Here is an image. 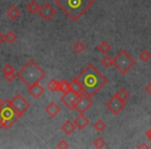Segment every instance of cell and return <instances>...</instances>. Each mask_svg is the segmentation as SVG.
Returning a JSON list of instances; mask_svg holds the SVG:
<instances>
[{
  "instance_id": "1",
  "label": "cell",
  "mask_w": 151,
  "mask_h": 149,
  "mask_svg": "<svg viewBox=\"0 0 151 149\" xmlns=\"http://www.w3.org/2000/svg\"><path fill=\"white\" fill-rule=\"evenodd\" d=\"M75 80L81 85L83 92L90 97L96 95L108 82L107 78L93 64L87 65Z\"/></svg>"
},
{
  "instance_id": "2",
  "label": "cell",
  "mask_w": 151,
  "mask_h": 149,
  "mask_svg": "<svg viewBox=\"0 0 151 149\" xmlns=\"http://www.w3.org/2000/svg\"><path fill=\"white\" fill-rule=\"evenodd\" d=\"M55 3L71 21L76 22L94 4V0H55Z\"/></svg>"
},
{
  "instance_id": "3",
  "label": "cell",
  "mask_w": 151,
  "mask_h": 149,
  "mask_svg": "<svg viewBox=\"0 0 151 149\" xmlns=\"http://www.w3.org/2000/svg\"><path fill=\"white\" fill-rule=\"evenodd\" d=\"M17 77L27 87L40 83L46 77V71L40 68L32 59H30L17 73Z\"/></svg>"
},
{
  "instance_id": "4",
  "label": "cell",
  "mask_w": 151,
  "mask_h": 149,
  "mask_svg": "<svg viewBox=\"0 0 151 149\" xmlns=\"http://www.w3.org/2000/svg\"><path fill=\"white\" fill-rule=\"evenodd\" d=\"M134 64H136V60L124 50H122L113 59V65L122 75H125L126 73H128L134 67Z\"/></svg>"
},
{
  "instance_id": "5",
  "label": "cell",
  "mask_w": 151,
  "mask_h": 149,
  "mask_svg": "<svg viewBox=\"0 0 151 149\" xmlns=\"http://www.w3.org/2000/svg\"><path fill=\"white\" fill-rule=\"evenodd\" d=\"M21 116L18 114V112L14 109V107L9 103V99H5L2 107L0 108V118L4 121L5 128H9L13 124L17 122V120Z\"/></svg>"
},
{
  "instance_id": "6",
  "label": "cell",
  "mask_w": 151,
  "mask_h": 149,
  "mask_svg": "<svg viewBox=\"0 0 151 149\" xmlns=\"http://www.w3.org/2000/svg\"><path fill=\"white\" fill-rule=\"evenodd\" d=\"M9 103H11V105L13 106L14 109L18 112V114L20 116L23 115L30 107V104L21 94H19V93L16 94L12 99H9Z\"/></svg>"
},
{
  "instance_id": "7",
  "label": "cell",
  "mask_w": 151,
  "mask_h": 149,
  "mask_svg": "<svg viewBox=\"0 0 151 149\" xmlns=\"http://www.w3.org/2000/svg\"><path fill=\"white\" fill-rule=\"evenodd\" d=\"M81 93L77 92V91L70 90L66 93H63V95L61 96L60 99L69 110H75L76 105H77V103H78L81 97Z\"/></svg>"
},
{
  "instance_id": "8",
  "label": "cell",
  "mask_w": 151,
  "mask_h": 149,
  "mask_svg": "<svg viewBox=\"0 0 151 149\" xmlns=\"http://www.w3.org/2000/svg\"><path fill=\"white\" fill-rule=\"evenodd\" d=\"M106 107H107L114 115H118V114L121 113L122 110L125 108V101H121L119 97L114 95V96H112L111 99L106 103Z\"/></svg>"
},
{
  "instance_id": "9",
  "label": "cell",
  "mask_w": 151,
  "mask_h": 149,
  "mask_svg": "<svg viewBox=\"0 0 151 149\" xmlns=\"http://www.w3.org/2000/svg\"><path fill=\"white\" fill-rule=\"evenodd\" d=\"M93 105L92 99H91L90 96H88L87 94H85L84 92L81 93V97L79 99V101L77 103L75 107V110L79 112L80 114H84L86 111H88L91 108V106Z\"/></svg>"
},
{
  "instance_id": "10",
  "label": "cell",
  "mask_w": 151,
  "mask_h": 149,
  "mask_svg": "<svg viewBox=\"0 0 151 149\" xmlns=\"http://www.w3.org/2000/svg\"><path fill=\"white\" fill-rule=\"evenodd\" d=\"M38 14H40V18H42V20L45 21H49L51 20L54 15L56 14V9L53 5H51L49 2H45L42 6H40L38 9Z\"/></svg>"
},
{
  "instance_id": "11",
  "label": "cell",
  "mask_w": 151,
  "mask_h": 149,
  "mask_svg": "<svg viewBox=\"0 0 151 149\" xmlns=\"http://www.w3.org/2000/svg\"><path fill=\"white\" fill-rule=\"evenodd\" d=\"M28 92L33 99H40L42 95V93L45 92V89L42 88V85H40V83H36V84L28 87Z\"/></svg>"
},
{
  "instance_id": "12",
  "label": "cell",
  "mask_w": 151,
  "mask_h": 149,
  "mask_svg": "<svg viewBox=\"0 0 151 149\" xmlns=\"http://www.w3.org/2000/svg\"><path fill=\"white\" fill-rule=\"evenodd\" d=\"M45 112H46L50 117L54 118V117H56L59 113H60V108H59V106L57 105L55 101H52V103L49 104V105L46 107Z\"/></svg>"
},
{
  "instance_id": "13",
  "label": "cell",
  "mask_w": 151,
  "mask_h": 149,
  "mask_svg": "<svg viewBox=\"0 0 151 149\" xmlns=\"http://www.w3.org/2000/svg\"><path fill=\"white\" fill-rule=\"evenodd\" d=\"M73 123L77 126V128H79V130H84L85 127H87V125H89V119L87 117H85L84 114H80V115L75 119Z\"/></svg>"
},
{
  "instance_id": "14",
  "label": "cell",
  "mask_w": 151,
  "mask_h": 149,
  "mask_svg": "<svg viewBox=\"0 0 151 149\" xmlns=\"http://www.w3.org/2000/svg\"><path fill=\"white\" fill-rule=\"evenodd\" d=\"M76 128H77V126H76L75 123H73V121H70V120L65 121L64 123L62 124V126H61V130H62L65 135H67V136L73 134L76 130Z\"/></svg>"
},
{
  "instance_id": "15",
  "label": "cell",
  "mask_w": 151,
  "mask_h": 149,
  "mask_svg": "<svg viewBox=\"0 0 151 149\" xmlns=\"http://www.w3.org/2000/svg\"><path fill=\"white\" fill-rule=\"evenodd\" d=\"M20 15H21V12H20V9H18L17 6H15V5H13V6H11L9 9L6 11V16L9 18L11 20H16L18 19V18L20 17Z\"/></svg>"
},
{
  "instance_id": "16",
  "label": "cell",
  "mask_w": 151,
  "mask_h": 149,
  "mask_svg": "<svg viewBox=\"0 0 151 149\" xmlns=\"http://www.w3.org/2000/svg\"><path fill=\"white\" fill-rule=\"evenodd\" d=\"M73 52L77 53V54H81V53H83L86 50V46H85V44L83 42L78 40V42H76L75 44H73Z\"/></svg>"
},
{
  "instance_id": "17",
  "label": "cell",
  "mask_w": 151,
  "mask_h": 149,
  "mask_svg": "<svg viewBox=\"0 0 151 149\" xmlns=\"http://www.w3.org/2000/svg\"><path fill=\"white\" fill-rule=\"evenodd\" d=\"M97 50H99L101 54L106 55V54H108L110 51H111V46H110V45L108 44L106 40H103V42H101V44L97 46Z\"/></svg>"
},
{
  "instance_id": "18",
  "label": "cell",
  "mask_w": 151,
  "mask_h": 149,
  "mask_svg": "<svg viewBox=\"0 0 151 149\" xmlns=\"http://www.w3.org/2000/svg\"><path fill=\"white\" fill-rule=\"evenodd\" d=\"M59 86H60V81L57 80H51L50 82L47 84V87H48L49 90H51L52 92H58L59 91Z\"/></svg>"
},
{
  "instance_id": "19",
  "label": "cell",
  "mask_w": 151,
  "mask_h": 149,
  "mask_svg": "<svg viewBox=\"0 0 151 149\" xmlns=\"http://www.w3.org/2000/svg\"><path fill=\"white\" fill-rule=\"evenodd\" d=\"M116 96L117 97H119L121 101H126L128 99H129V96H130V94H129V92H128L127 90H125L124 88H120L119 90L116 92Z\"/></svg>"
},
{
  "instance_id": "20",
  "label": "cell",
  "mask_w": 151,
  "mask_h": 149,
  "mask_svg": "<svg viewBox=\"0 0 151 149\" xmlns=\"http://www.w3.org/2000/svg\"><path fill=\"white\" fill-rule=\"evenodd\" d=\"M71 90L70 82H67L66 80H61L60 81V86H59V91L62 93H66Z\"/></svg>"
},
{
  "instance_id": "21",
  "label": "cell",
  "mask_w": 151,
  "mask_h": 149,
  "mask_svg": "<svg viewBox=\"0 0 151 149\" xmlns=\"http://www.w3.org/2000/svg\"><path fill=\"white\" fill-rule=\"evenodd\" d=\"M26 9H27L30 14H35V13H38L40 6H38V4L34 1V0H31V1L26 5Z\"/></svg>"
},
{
  "instance_id": "22",
  "label": "cell",
  "mask_w": 151,
  "mask_h": 149,
  "mask_svg": "<svg viewBox=\"0 0 151 149\" xmlns=\"http://www.w3.org/2000/svg\"><path fill=\"white\" fill-rule=\"evenodd\" d=\"M93 127H94V130H96V132H104V130H106V127H107V124H106L101 119H97L96 121L94 122V124H93Z\"/></svg>"
},
{
  "instance_id": "23",
  "label": "cell",
  "mask_w": 151,
  "mask_h": 149,
  "mask_svg": "<svg viewBox=\"0 0 151 149\" xmlns=\"http://www.w3.org/2000/svg\"><path fill=\"white\" fill-rule=\"evenodd\" d=\"M17 35H16L15 32L13 31H9L6 34H4V40L9 44H14V42L17 40Z\"/></svg>"
},
{
  "instance_id": "24",
  "label": "cell",
  "mask_w": 151,
  "mask_h": 149,
  "mask_svg": "<svg viewBox=\"0 0 151 149\" xmlns=\"http://www.w3.org/2000/svg\"><path fill=\"white\" fill-rule=\"evenodd\" d=\"M93 145H94L95 148H99V149L105 148V147H106V141L104 140L103 138L99 137V138H96L94 140V142H93Z\"/></svg>"
},
{
  "instance_id": "25",
  "label": "cell",
  "mask_w": 151,
  "mask_h": 149,
  "mask_svg": "<svg viewBox=\"0 0 151 149\" xmlns=\"http://www.w3.org/2000/svg\"><path fill=\"white\" fill-rule=\"evenodd\" d=\"M139 57H140V59L143 61V62H148V61L151 59V54L147 50H144L140 53Z\"/></svg>"
},
{
  "instance_id": "26",
  "label": "cell",
  "mask_w": 151,
  "mask_h": 149,
  "mask_svg": "<svg viewBox=\"0 0 151 149\" xmlns=\"http://www.w3.org/2000/svg\"><path fill=\"white\" fill-rule=\"evenodd\" d=\"M70 86H71V90L73 91H77V92H83L82 90V87H81V85L78 83V81H76L75 79H73V81L70 82Z\"/></svg>"
},
{
  "instance_id": "27",
  "label": "cell",
  "mask_w": 151,
  "mask_h": 149,
  "mask_svg": "<svg viewBox=\"0 0 151 149\" xmlns=\"http://www.w3.org/2000/svg\"><path fill=\"white\" fill-rule=\"evenodd\" d=\"M101 64L105 67H110L111 65H113V59L109 56H105L101 59Z\"/></svg>"
},
{
  "instance_id": "28",
  "label": "cell",
  "mask_w": 151,
  "mask_h": 149,
  "mask_svg": "<svg viewBox=\"0 0 151 149\" xmlns=\"http://www.w3.org/2000/svg\"><path fill=\"white\" fill-rule=\"evenodd\" d=\"M2 73H4V75H6V73H15V67H14L12 64H6V65H5V66L2 68Z\"/></svg>"
},
{
  "instance_id": "29",
  "label": "cell",
  "mask_w": 151,
  "mask_h": 149,
  "mask_svg": "<svg viewBox=\"0 0 151 149\" xmlns=\"http://www.w3.org/2000/svg\"><path fill=\"white\" fill-rule=\"evenodd\" d=\"M4 78H5V80H6L7 82H13V81L17 78V75H16L15 73H6V75H4Z\"/></svg>"
},
{
  "instance_id": "30",
  "label": "cell",
  "mask_w": 151,
  "mask_h": 149,
  "mask_svg": "<svg viewBox=\"0 0 151 149\" xmlns=\"http://www.w3.org/2000/svg\"><path fill=\"white\" fill-rule=\"evenodd\" d=\"M68 147H69L68 143L65 140H61L60 142L57 144V148H59V149H66V148H68Z\"/></svg>"
},
{
  "instance_id": "31",
  "label": "cell",
  "mask_w": 151,
  "mask_h": 149,
  "mask_svg": "<svg viewBox=\"0 0 151 149\" xmlns=\"http://www.w3.org/2000/svg\"><path fill=\"white\" fill-rule=\"evenodd\" d=\"M145 90H146V92L151 96V82H149L148 84L146 85V87H145Z\"/></svg>"
},
{
  "instance_id": "32",
  "label": "cell",
  "mask_w": 151,
  "mask_h": 149,
  "mask_svg": "<svg viewBox=\"0 0 151 149\" xmlns=\"http://www.w3.org/2000/svg\"><path fill=\"white\" fill-rule=\"evenodd\" d=\"M146 136H147V138L151 141V126H150V128H149V130L146 132Z\"/></svg>"
},
{
  "instance_id": "33",
  "label": "cell",
  "mask_w": 151,
  "mask_h": 149,
  "mask_svg": "<svg viewBox=\"0 0 151 149\" xmlns=\"http://www.w3.org/2000/svg\"><path fill=\"white\" fill-rule=\"evenodd\" d=\"M138 148H140V149H141V148H146V149H148V148H149V146H148L147 144H145V143H142V144L139 145Z\"/></svg>"
},
{
  "instance_id": "34",
  "label": "cell",
  "mask_w": 151,
  "mask_h": 149,
  "mask_svg": "<svg viewBox=\"0 0 151 149\" xmlns=\"http://www.w3.org/2000/svg\"><path fill=\"white\" fill-rule=\"evenodd\" d=\"M4 42V34H2L0 32V44H2Z\"/></svg>"
},
{
  "instance_id": "35",
  "label": "cell",
  "mask_w": 151,
  "mask_h": 149,
  "mask_svg": "<svg viewBox=\"0 0 151 149\" xmlns=\"http://www.w3.org/2000/svg\"><path fill=\"white\" fill-rule=\"evenodd\" d=\"M3 104H4V101H3V99H0V108L2 107V105H3Z\"/></svg>"
}]
</instances>
